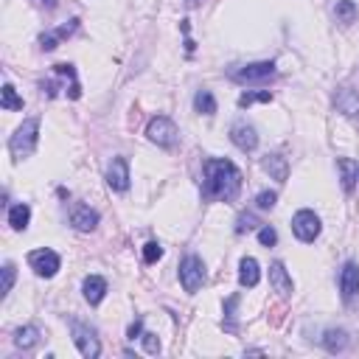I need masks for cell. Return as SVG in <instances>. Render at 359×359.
Segmentation results:
<instances>
[{
	"instance_id": "cell-16",
	"label": "cell",
	"mask_w": 359,
	"mask_h": 359,
	"mask_svg": "<svg viewBox=\"0 0 359 359\" xmlns=\"http://www.w3.org/2000/svg\"><path fill=\"white\" fill-rule=\"evenodd\" d=\"M261 166H264V171H267L269 177L278 180V183H286V180H289V163H286V158L278 155V152L267 155V158L261 160Z\"/></svg>"
},
{
	"instance_id": "cell-32",
	"label": "cell",
	"mask_w": 359,
	"mask_h": 359,
	"mask_svg": "<svg viewBox=\"0 0 359 359\" xmlns=\"http://www.w3.org/2000/svg\"><path fill=\"white\" fill-rule=\"evenodd\" d=\"M140 340H143V348H146V354H152V356H155V354H160V340H158V334L146 332Z\"/></svg>"
},
{
	"instance_id": "cell-14",
	"label": "cell",
	"mask_w": 359,
	"mask_h": 359,
	"mask_svg": "<svg viewBox=\"0 0 359 359\" xmlns=\"http://www.w3.org/2000/svg\"><path fill=\"white\" fill-rule=\"evenodd\" d=\"M334 107L343 115L356 118L359 115V93H356V90H351V87H340L337 93H334Z\"/></svg>"
},
{
	"instance_id": "cell-27",
	"label": "cell",
	"mask_w": 359,
	"mask_h": 359,
	"mask_svg": "<svg viewBox=\"0 0 359 359\" xmlns=\"http://www.w3.org/2000/svg\"><path fill=\"white\" fill-rule=\"evenodd\" d=\"M258 242H261V247H275V245H278V233H275V227H269V225L258 227Z\"/></svg>"
},
{
	"instance_id": "cell-8",
	"label": "cell",
	"mask_w": 359,
	"mask_h": 359,
	"mask_svg": "<svg viewBox=\"0 0 359 359\" xmlns=\"http://www.w3.org/2000/svg\"><path fill=\"white\" fill-rule=\"evenodd\" d=\"M230 140L236 149H242V152H256V146H258V132L253 124L247 121H236L230 127Z\"/></svg>"
},
{
	"instance_id": "cell-21",
	"label": "cell",
	"mask_w": 359,
	"mask_h": 359,
	"mask_svg": "<svg viewBox=\"0 0 359 359\" xmlns=\"http://www.w3.org/2000/svg\"><path fill=\"white\" fill-rule=\"evenodd\" d=\"M37 343H40V328L37 325H23L20 332H17V337H14V345L23 348V351L34 348Z\"/></svg>"
},
{
	"instance_id": "cell-23",
	"label": "cell",
	"mask_w": 359,
	"mask_h": 359,
	"mask_svg": "<svg viewBox=\"0 0 359 359\" xmlns=\"http://www.w3.org/2000/svg\"><path fill=\"white\" fill-rule=\"evenodd\" d=\"M0 107L3 110H23V99L17 96V90L12 84H3V90H0Z\"/></svg>"
},
{
	"instance_id": "cell-29",
	"label": "cell",
	"mask_w": 359,
	"mask_h": 359,
	"mask_svg": "<svg viewBox=\"0 0 359 359\" xmlns=\"http://www.w3.org/2000/svg\"><path fill=\"white\" fill-rule=\"evenodd\" d=\"M275 202H278V194H275V191H261V194L256 197V205L261 208V211H273Z\"/></svg>"
},
{
	"instance_id": "cell-25",
	"label": "cell",
	"mask_w": 359,
	"mask_h": 359,
	"mask_svg": "<svg viewBox=\"0 0 359 359\" xmlns=\"http://www.w3.org/2000/svg\"><path fill=\"white\" fill-rule=\"evenodd\" d=\"M256 101H273V93L269 90H253V93H242L238 96V107H250V104H256Z\"/></svg>"
},
{
	"instance_id": "cell-13",
	"label": "cell",
	"mask_w": 359,
	"mask_h": 359,
	"mask_svg": "<svg viewBox=\"0 0 359 359\" xmlns=\"http://www.w3.org/2000/svg\"><path fill=\"white\" fill-rule=\"evenodd\" d=\"M340 292L345 301H351V297L359 295V267L354 261H345L343 273H340Z\"/></svg>"
},
{
	"instance_id": "cell-4",
	"label": "cell",
	"mask_w": 359,
	"mask_h": 359,
	"mask_svg": "<svg viewBox=\"0 0 359 359\" xmlns=\"http://www.w3.org/2000/svg\"><path fill=\"white\" fill-rule=\"evenodd\" d=\"M320 230H323L320 216L314 211H309V208H304V211H297L292 216V233L297 236V242H304V245L314 242V238L320 236Z\"/></svg>"
},
{
	"instance_id": "cell-1",
	"label": "cell",
	"mask_w": 359,
	"mask_h": 359,
	"mask_svg": "<svg viewBox=\"0 0 359 359\" xmlns=\"http://www.w3.org/2000/svg\"><path fill=\"white\" fill-rule=\"evenodd\" d=\"M242 191V171L225 158H208L202 163V197L211 202H233Z\"/></svg>"
},
{
	"instance_id": "cell-7",
	"label": "cell",
	"mask_w": 359,
	"mask_h": 359,
	"mask_svg": "<svg viewBox=\"0 0 359 359\" xmlns=\"http://www.w3.org/2000/svg\"><path fill=\"white\" fill-rule=\"evenodd\" d=\"M28 267H32L40 278H53L59 273V267H62V258L48 247H40V250L28 253Z\"/></svg>"
},
{
	"instance_id": "cell-12",
	"label": "cell",
	"mask_w": 359,
	"mask_h": 359,
	"mask_svg": "<svg viewBox=\"0 0 359 359\" xmlns=\"http://www.w3.org/2000/svg\"><path fill=\"white\" fill-rule=\"evenodd\" d=\"M269 284H273V289L278 292V297H289L292 295V275L286 273V267L281 261L269 264Z\"/></svg>"
},
{
	"instance_id": "cell-28",
	"label": "cell",
	"mask_w": 359,
	"mask_h": 359,
	"mask_svg": "<svg viewBox=\"0 0 359 359\" xmlns=\"http://www.w3.org/2000/svg\"><path fill=\"white\" fill-rule=\"evenodd\" d=\"M14 278H17V267L9 261V264H3V292H0V295H9L12 292V286H14Z\"/></svg>"
},
{
	"instance_id": "cell-6",
	"label": "cell",
	"mask_w": 359,
	"mask_h": 359,
	"mask_svg": "<svg viewBox=\"0 0 359 359\" xmlns=\"http://www.w3.org/2000/svg\"><path fill=\"white\" fill-rule=\"evenodd\" d=\"M71 332H73V343H76V348H79V354H82L84 359L101 356V343H99V337H96L93 328L84 325V323H79V320H73Z\"/></svg>"
},
{
	"instance_id": "cell-15",
	"label": "cell",
	"mask_w": 359,
	"mask_h": 359,
	"mask_svg": "<svg viewBox=\"0 0 359 359\" xmlns=\"http://www.w3.org/2000/svg\"><path fill=\"white\" fill-rule=\"evenodd\" d=\"M82 292H84V301L90 306H99L104 301V295H107V281L101 275H87L84 284H82Z\"/></svg>"
},
{
	"instance_id": "cell-17",
	"label": "cell",
	"mask_w": 359,
	"mask_h": 359,
	"mask_svg": "<svg viewBox=\"0 0 359 359\" xmlns=\"http://www.w3.org/2000/svg\"><path fill=\"white\" fill-rule=\"evenodd\" d=\"M258 281H261V267H258V261H256L253 256L242 258V264H238V284L247 286V289H253V286H258Z\"/></svg>"
},
{
	"instance_id": "cell-35",
	"label": "cell",
	"mask_w": 359,
	"mask_h": 359,
	"mask_svg": "<svg viewBox=\"0 0 359 359\" xmlns=\"http://www.w3.org/2000/svg\"><path fill=\"white\" fill-rule=\"evenodd\" d=\"M186 3H188V6H197V3H199V0H186Z\"/></svg>"
},
{
	"instance_id": "cell-11",
	"label": "cell",
	"mask_w": 359,
	"mask_h": 359,
	"mask_svg": "<svg viewBox=\"0 0 359 359\" xmlns=\"http://www.w3.org/2000/svg\"><path fill=\"white\" fill-rule=\"evenodd\" d=\"M71 225H73L79 233H93V230L99 227V214H96L90 205H73Z\"/></svg>"
},
{
	"instance_id": "cell-10",
	"label": "cell",
	"mask_w": 359,
	"mask_h": 359,
	"mask_svg": "<svg viewBox=\"0 0 359 359\" xmlns=\"http://www.w3.org/2000/svg\"><path fill=\"white\" fill-rule=\"evenodd\" d=\"M269 76H275V62H253V65H245V68L233 71L236 82H264Z\"/></svg>"
},
{
	"instance_id": "cell-20",
	"label": "cell",
	"mask_w": 359,
	"mask_h": 359,
	"mask_svg": "<svg viewBox=\"0 0 359 359\" xmlns=\"http://www.w3.org/2000/svg\"><path fill=\"white\" fill-rule=\"evenodd\" d=\"M28 222H32V208H28L25 202H17V205L9 208V225L14 230H25Z\"/></svg>"
},
{
	"instance_id": "cell-26",
	"label": "cell",
	"mask_w": 359,
	"mask_h": 359,
	"mask_svg": "<svg viewBox=\"0 0 359 359\" xmlns=\"http://www.w3.org/2000/svg\"><path fill=\"white\" fill-rule=\"evenodd\" d=\"M258 225H261V222L256 219V214H242V216L236 219V233L242 236V233H247V230H256Z\"/></svg>"
},
{
	"instance_id": "cell-31",
	"label": "cell",
	"mask_w": 359,
	"mask_h": 359,
	"mask_svg": "<svg viewBox=\"0 0 359 359\" xmlns=\"http://www.w3.org/2000/svg\"><path fill=\"white\" fill-rule=\"evenodd\" d=\"M236 304H238V295H233V297H227V304H225V320L227 323H222L225 328H227V332H236V325H233V309H236Z\"/></svg>"
},
{
	"instance_id": "cell-18",
	"label": "cell",
	"mask_w": 359,
	"mask_h": 359,
	"mask_svg": "<svg viewBox=\"0 0 359 359\" xmlns=\"http://www.w3.org/2000/svg\"><path fill=\"white\" fill-rule=\"evenodd\" d=\"M320 343H323V348H325L328 354H337V351H345V348H348L351 337H348L345 328H325V334L320 337Z\"/></svg>"
},
{
	"instance_id": "cell-5",
	"label": "cell",
	"mask_w": 359,
	"mask_h": 359,
	"mask_svg": "<svg viewBox=\"0 0 359 359\" xmlns=\"http://www.w3.org/2000/svg\"><path fill=\"white\" fill-rule=\"evenodd\" d=\"M180 284L188 295H194L205 284V264L199 256H186L180 261Z\"/></svg>"
},
{
	"instance_id": "cell-9",
	"label": "cell",
	"mask_w": 359,
	"mask_h": 359,
	"mask_svg": "<svg viewBox=\"0 0 359 359\" xmlns=\"http://www.w3.org/2000/svg\"><path fill=\"white\" fill-rule=\"evenodd\" d=\"M107 186L112 191H127L129 188V163L127 158H112L110 169H107Z\"/></svg>"
},
{
	"instance_id": "cell-22",
	"label": "cell",
	"mask_w": 359,
	"mask_h": 359,
	"mask_svg": "<svg viewBox=\"0 0 359 359\" xmlns=\"http://www.w3.org/2000/svg\"><path fill=\"white\" fill-rule=\"evenodd\" d=\"M194 110L202 112V115H214L216 112V99L211 90H199V93L194 96Z\"/></svg>"
},
{
	"instance_id": "cell-30",
	"label": "cell",
	"mask_w": 359,
	"mask_h": 359,
	"mask_svg": "<svg viewBox=\"0 0 359 359\" xmlns=\"http://www.w3.org/2000/svg\"><path fill=\"white\" fill-rule=\"evenodd\" d=\"M163 258V247L158 245V242H149L146 247H143V261L146 264H155V261H160Z\"/></svg>"
},
{
	"instance_id": "cell-33",
	"label": "cell",
	"mask_w": 359,
	"mask_h": 359,
	"mask_svg": "<svg viewBox=\"0 0 359 359\" xmlns=\"http://www.w3.org/2000/svg\"><path fill=\"white\" fill-rule=\"evenodd\" d=\"M127 337H129V340H140V337H143V320H140V317H138V320H135V323L129 325Z\"/></svg>"
},
{
	"instance_id": "cell-2",
	"label": "cell",
	"mask_w": 359,
	"mask_h": 359,
	"mask_svg": "<svg viewBox=\"0 0 359 359\" xmlns=\"http://www.w3.org/2000/svg\"><path fill=\"white\" fill-rule=\"evenodd\" d=\"M40 143V121L37 118H25L17 127V132L9 138V152L14 160H25L34 155V149Z\"/></svg>"
},
{
	"instance_id": "cell-24",
	"label": "cell",
	"mask_w": 359,
	"mask_h": 359,
	"mask_svg": "<svg viewBox=\"0 0 359 359\" xmlns=\"http://www.w3.org/2000/svg\"><path fill=\"white\" fill-rule=\"evenodd\" d=\"M334 14H337V20L340 23H354L356 20V3L354 0H337V6H334Z\"/></svg>"
},
{
	"instance_id": "cell-3",
	"label": "cell",
	"mask_w": 359,
	"mask_h": 359,
	"mask_svg": "<svg viewBox=\"0 0 359 359\" xmlns=\"http://www.w3.org/2000/svg\"><path fill=\"white\" fill-rule=\"evenodd\" d=\"M146 138L152 140L155 146H160V149H174L177 140H180V132H177L171 118L158 115V118H152V121L146 124Z\"/></svg>"
},
{
	"instance_id": "cell-34",
	"label": "cell",
	"mask_w": 359,
	"mask_h": 359,
	"mask_svg": "<svg viewBox=\"0 0 359 359\" xmlns=\"http://www.w3.org/2000/svg\"><path fill=\"white\" fill-rule=\"evenodd\" d=\"M40 3H42L45 9H53V6H56V0H40Z\"/></svg>"
},
{
	"instance_id": "cell-19",
	"label": "cell",
	"mask_w": 359,
	"mask_h": 359,
	"mask_svg": "<svg viewBox=\"0 0 359 359\" xmlns=\"http://www.w3.org/2000/svg\"><path fill=\"white\" fill-rule=\"evenodd\" d=\"M337 169H340V180H343V191L351 194L354 186H356V180H359V163L351 160V158H340Z\"/></svg>"
}]
</instances>
